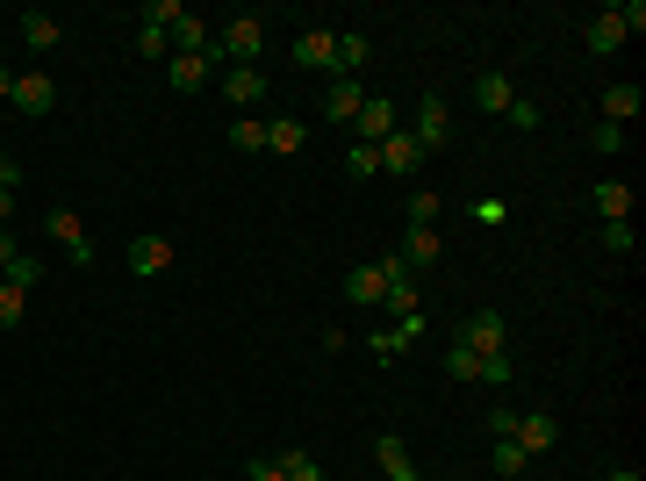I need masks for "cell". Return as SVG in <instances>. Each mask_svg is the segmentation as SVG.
<instances>
[{
  "instance_id": "cell-1",
  "label": "cell",
  "mask_w": 646,
  "mask_h": 481,
  "mask_svg": "<svg viewBox=\"0 0 646 481\" xmlns=\"http://www.w3.org/2000/svg\"><path fill=\"white\" fill-rule=\"evenodd\" d=\"M460 345L482 352V381H496V388L517 381V352H511V324H503V309H474V317H460Z\"/></svg>"
},
{
  "instance_id": "cell-2",
  "label": "cell",
  "mask_w": 646,
  "mask_h": 481,
  "mask_svg": "<svg viewBox=\"0 0 646 481\" xmlns=\"http://www.w3.org/2000/svg\"><path fill=\"white\" fill-rule=\"evenodd\" d=\"M639 29H646V0H610V8H596V14H589L582 43H589L596 58H610L625 37H639Z\"/></svg>"
},
{
  "instance_id": "cell-3",
  "label": "cell",
  "mask_w": 646,
  "mask_h": 481,
  "mask_svg": "<svg viewBox=\"0 0 646 481\" xmlns=\"http://www.w3.org/2000/svg\"><path fill=\"white\" fill-rule=\"evenodd\" d=\"M259 51H266V14H230L215 29V58L223 65H259Z\"/></svg>"
},
{
  "instance_id": "cell-4",
  "label": "cell",
  "mask_w": 646,
  "mask_h": 481,
  "mask_svg": "<svg viewBox=\"0 0 646 481\" xmlns=\"http://www.w3.org/2000/svg\"><path fill=\"white\" fill-rule=\"evenodd\" d=\"M43 231H51V245L65 252L72 266H94V237H87L80 208H51V216H43Z\"/></svg>"
},
{
  "instance_id": "cell-5",
  "label": "cell",
  "mask_w": 646,
  "mask_h": 481,
  "mask_svg": "<svg viewBox=\"0 0 646 481\" xmlns=\"http://www.w3.org/2000/svg\"><path fill=\"white\" fill-rule=\"evenodd\" d=\"M410 137H417V152L431 158V152H445V144H453V109H445L438 94H424L417 101V130H410Z\"/></svg>"
},
{
  "instance_id": "cell-6",
  "label": "cell",
  "mask_w": 646,
  "mask_h": 481,
  "mask_svg": "<svg viewBox=\"0 0 646 481\" xmlns=\"http://www.w3.org/2000/svg\"><path fill=\"white\" fill-rule=\"evenodd\" d=\"M165 72H173V94H202L215 72H223V58H215V43H209L202 58H194V51H173V65H165Z\"/></svg>"
},
{
  "instance_id": "cell-7",
  "label": "cell",
  "mask_w": 646,
  "mask_h": 481,
  "mask_svg": "<svg viewBox=\"0 0 646 481\" xmlns=\"http://www.w3.org/2000/svg\"><path fill=\"white\" fill-rule=\"evenodd\" d=\"M14 109H22V115H51L58 109V80H51V72H14Z\"/></svg>"
},
{
  "instance_id": "cell-8",
  "label": "cell",
  "mask_w": 646,
  "mask_h": 481,
  "mask_svg": "<svg viewBox=\"0 0 646 481\" xmlns=\"http://www.w3.org/2000/svg\"><path fill=\"white\" fill-rule=\"evenodd\" d=\"M395 101H381V94H366V109H360V123H352V144H388L395 137Z\"/></svg>"
},
{
  "instance_id": "cell-9",
  "label": "cell",
  "mask_w": 646,
  "mask_h": 481,
  "mask_svg": "<svg viewBox=\"0 0 646 481\" xmlns=\"http://www.w3.org/2000/svg\"><path fill=\"white\" fill-rule=\"evenodd\" d=\"M295 65L302 72H331V80H337V37H331V29H302V37H295Z\"/></svg>"
},
{
  "instance_id": "cell-10",
  "label": "cell",
  "mask_w": 646,
  "mask_h": 481,
  "mask_svg": "<svg viewBox=\"0 0 646 481\" xmlns=\"http://www.w3.org/2000/svg\"><path fill=\"white\" fill-rule=\"evenodd\" d=\"M553 439H561V424H553L546 410H525L511 424V446H525V460H538V453H553Z\"/></svg>"
},
{
  "instance_id": "cell-11",
  "label": "cell",
  "mask_w": 646,
  "mask_h": 481,
  "mask_svg": "<svg viewBox=\"0 0 646 481\" xmlns=\"http://www.w3.org/2000/svg\"><path fill=\"white\" fill-rule=\"evenodd\" d=\"M215 86H223L230 109H252V101L266 94V72H259V65H223V72H215Z\"/></svg>"
},
{
  "instance_id": "cell-12",
  "label": "cell",
  "mask_w": 646,
  "mask_h": 481,
  "mask_svg": "<svg viewBox=\"0 0 646 481\" xmlns=\"http://www.w3.org/2000/svg\"><path fill=\"white\" fill-rule=\"evenodd\" d=\"M381 152V173H395V180H417L424 173V152H417V137H410V130H395L388 144H374Z\"/></svg>"
},
{
  "instance_id": "cell-13",
  "label": "cell",
  "mask_w": 646,
  "mask_h": 481,
  "mask_svg": "<svg viewBox=\"0 0 646 481\" xmlns=\"http://www.w3.org/2000/svg\"><path fill=\"white\" fill-rule=\"evenodd\" d=\"M360 109H366V86H360V80H331V94H323V115H331L337 130H352V123H360Z\"/></svg>"
},
{
  "instance_id": "cell-14",
  "label": "cell",
  "mask_w": 646,
  "mask_h": 481,
  "mask_svg": "<svg viewBox=\"0 0 646 481\" xmlns=\"http://www.w3.org/2000/svg\"><path fill=\"white\" fill-rule=\"evenodd\" d=\"M165 266H173V245H165L159 231H144V237H130V274H165Z\"/></svg>"
},
{
  "instance_id": "cell-15",
  "label": "cell",
  "mask_w": 646,
  "mask_h": 481,
  "mask_svg": "<svg viewBox=\"0 0 646 481\" xmlns=\"http://www.w3.org/2000/svg\"><path fill=\"white\" fill-rule=\"evenodd\" d=\"M165 43H173V51H194V58H202L209 43H215V29L202 22V14H188V8H180V14H173V29H165Z\"/></svg>"
},
{
  "instance_id": "cell-16",
  "label": "cell",
  "mask_w": 646,
  "mask_h": 481,
  "mask_svg": "<svg viewBox=\"0 0 646 481\" xmlns=\"http://www.w3.org/2000/svg\"><path fill=\"white\" fill-rule=\"evenodd\" d=\"M511 101H517V86L503 80V72H474V109H488V115H511Z\"/></svg>"
},
{
  "instance_id": "cell-17",
  "label": "cell",
  "mask_w": 646,
  "mask_h": 481,
  "mask_svg": "<svg viewBox=\"0 0 646 481\" xmlns=\"http://www.w3.org/2000/svg\"><path fill=\"white\" fill-rule=\"evenodd\" d=\"M381 295H388V288H381L374 259H366V266H352V274H345V303H352V309H381Z\"/></svg>"
},
{
  "instance_id": "cell-18",
  "label": "cell",
  "mask_w": 646,
  "mask_h": 481,
  "mask_svg": "<svg viewBox=\"0 0 646 481\" xmlns=\"http://www.w3.org/2000/svg\"><path fill=\"white\" fill-rule=\"evenodd\" d=\"M374 460H381V474H388V481H417V460H410L403 439H374Z\"/></svg>"
},
{
  "instance_id": "cell-19",
  "label": "cell",
  "mask_w": 646,
  "mask_h": 481,
  "mask_svg": "<svg viewBox=\"0 0 646 481\" xmlns=\"http://www.w3.org/2000/svg\"><path fill=\"white\" fill-rule=\"evenodd\" d=\"M22 43H29V51H58V14H43V8H29L22 14Z\"/></svg>"
},
{
  "instance_id": "cell-20",
  "label": "cell",
  "mask_w": 646,
  "mask_h": 481,
  "mask_svg": "<svg viewBox=\"0 0 646 481\" xmlns=\"http://www.w3.org/2000/svg\"><path fill=\"white\" fill-rule=\"evenodd\" d=\"M596 208H604V223H633V187H625V180H604V187H596Z\"/></svg>"
},
{
  "instance_id": "cell-21",
  "label": "cell",
  "mask_w": 646,
  "mask_h": 481,
  "mask_svg": "<svg viewBox=\"0 0 646 481\" xmlns=\"http://www.w3.org/2000/svg\"><path fill=\"white\" fill-rule=\"evenodd\" d=\"M604 123H618V130L639 123V86H610V94H604Z\"/></svg>"
},
{
  "instance_id": "cell-22",
  "label": "cell",
  "mask_w": 646,
  "mask_h": 481,
  "mask_svg": "<svg viewBox=\"0 0 646 481\" xmlns=\"http://www.w3.org/2000/svg\"><path fill=\"white\" fill-rule=\"evenodd\" d=\"M403 259H410V274L438 259V231H431V223H410V237H403Z\"/></svg>"
},
{
  "instance_id": "cell-23",
  "label": "cell",
  "mask_w": 646,
  "mask_h": 481,
  "mask_svg": "<svg viewBox=\"0 0 646 481\" xmlns=\"http://www.w3.org/2000/svg\"><path fill=\"white\" fill-rule=\"evenodd\" d=\"M273 468H281L287 481H331V474H323V460H316V453H302V446H287V453L273 460Z\"/></svg>"
},
{
  "instance_id": "cell-24",
  "label": "cell",
  "mask_w": 646,
  "mask_h": 481,
  "mask_svg": "<svg viewBox=\"0 0 646 481\" xmlns=\"http://www.w3.org/2000/svg\"><path fill=\"white\" fill-rule=\"evenodd\" d=\"M410 345H417V317H410V324H381V330H374V352H381V359L410 352Z\"/></svg>"
},
{
  "instance_id": "cell-25",
  "label": "cell",
  "mask_w": 646,
  "mask_h": 481,
  "mask_svg": "<svg viewBox=\"0 0 646 481\" xmlns=\"http://www.w3.org/2000/svg\"><path fill=\"white\" fill-rule=\"evenodd\" d=\"M366 58H374V43H366V37H352V29H345V37H337V80H352V72L366 65Z\"/></svg>"
},
{
  "instance_id": "cell-26",
  "label": "cell",
  "mask_w": 646,
  "mask_h": 481,
  "mask_svg": "<svg viewBox=\"0 0 646 481\" xmlns=\"http://www.w3.org/2000/svg\"><path fill=\"white\" fill-rule=\"evenodd\" d=\"M0 280H8V288H22V295H29V288H37V280H43V259H29V252H14V259L0 266Z\"/></svg>"
},
{
  "instance_id": "cell-27",
  "label": "cell",
  "mask_w": 646,
  "mask_h": 481,
  "mask_svg": "<svg viewBox=\"0 0 646 481\" xmlns=\"http://www.w3.org/2000/svg\"><path fill=\"white\" fill-rule=\"evenodd\" d=\"M266 152L295 158V152H302V123H287V115H281V123H266Z\"/></svg>"
},
{
  "instance_id": "cell-28",
  "label": "cell",
  "mask_w": 646,
  "mask_h": 481,
  "mask_svg": "<svg viewBox=\"0 0 646 481\" xmlns=\"http://www.w3.org/2000/svg\"><path fill=\"white\" fill-rule=\"evenodd\" d=\"M230 144H238V152H266V123H259V115H238V123H230Z\"/></svg>"
},
{
  "instance_id": "cell-29",
  "label": "cell",
  "mask_w": 646,
  "mask_h": 481,
  "mask_svg": "<svg viewBox=\"0 0 646 481\" xmlns=\"http://www.w3.org/2000/svg\"><path fill=\"white\" fill-rule=\"evenodd\" d=\"M445 373H453V381H482V352H467V345L453 338V352H445Z\"/></svg>"
},
{
  "instance_id": "cell-30",
  "label": "cell",
  "mask_w": 646,
  "mask_h": 481,
  "mask_svg": "<svg viewBox=\"0 0 646 481\" xmlns=\"http://www.w3.org/2000/svg\"><path fill=\"white\" fill-rule=\"evenodd\" d=\"M532 460H525V446H511V439H496V481H517Z\"/></svg>"
},
{
  "instance_id": "cell-31",
  "label": "cell",
  "mask_w": 646,
  "mask_h": 481,
  "mask_svg": "<svg viewBox=\"0 0 646 481\" xmlns=\"http://www.w3.org/2000/svg\"><path fill=\"white\" fill-rule=\"evenodd\" d=\"M22 317H29V295H22V288H8V280H0V330H14Z\"/></svg>"
},
{
  "instance_id": "cell-32",
  "label": "cell",
  "mask_w": 646,
  "mask_h": 481,
  "mask_svg": "<svg viewBox=\"0 0 646 481\" xmlns=\"http://www.w3.org/2000/svg\"><path fill=\"white\" fill-rule=\"evenodd\" d=\"M345 173L352 180H374L381 173V152H374V144H352V152H345Z\"/></svg>"
},
{
  "instance_id": "cell-33",
  "label": "cell",
  "mask_w": 646,
  "mask_h": 481,
  "mask_svg": "<svg viewBox=\"0 0 646 481\" xmlns=\"http://www.w3.org/2000/svg\"><path fill=\"white\" fill-rule=\"evenodd\" d=\"M589 144H596V152H625V144H633V130H618V123H596V130H589Z\"/></svg>"
},
{
  "instance_id": "cell-34",
  "label": "cell",
  "mask_w": 646,
  "mask_h": 481,
  "mask_svg": "<svg viewBox=\"0 0 646 481\" xmlns=\"http://www.w3.org/2000/svg\"><path fill=\"white\" fill-rule=\"evenodd\" d=\"M173 14H180V0H144V29H173Z\"/></svg>"
},
{
  "instance_id": "cell-35",
  "label": "cell",
  "mask_w": 646,
  "mask_h": 481,
  "mask_svg": "<svg viewBox=\"0 0 646 481\" xmlns=\"http://www.w3.org/2000/svg\"><path fill=\"white\" fill-rule=\"evenodd\" d=\"M137 58H165V29H144V22H137Z\"/></svg>"
},
{
  "instance_id": "cell-36",
  "label": "cell",
  "mask_w": 646,
  "mask_h": 481,
  "mask_svg": "<svg viewBox=\"0 0 646 481\" xmlns=\"http://www.w3.org/2000/svg\"><path fill=\"white\" fill-rule=\"evenodd\" d=\"M410 223H438V194H410Z\"/></svg>"
},
{
  "instance_id": "cell-37",
  "label": "cell",
  "mask_w": 646,
  "mask_h": 481,
  "mask_svg": "<svg viewBox=\"0 0 646 481\" xmlns=\"http://www.w3.org/2000/svg\"><path fill=\"white\" fill-rule=\"evenodd\" d=\"M604 245L610 252H633V223H604Z\"/></svg>"
},
{
  "instance_id": "cell-38",
  "label": "cell",
  "mask_w": 646,
  "mask_h": 481,
  "mask_svg": "<svg viewBox=\"0 0 646 481\" xmlns=\"http://www.w3.org/2000/svg\"><path fill=\"white\" fill-rule=\"evenodd\" d=\"M14 187H22V165H14L8 152H0V194H8V202H14Z\"/></svg>"
},
{
  "instance_id": "cell-39",
  "label": "cell",
  "mask_w": 646,
  "mask_h": 481,
  "mask_svg": "<svg viewBox=\"0 0 646 481\" xmlns=\"http://www.w3.org/2000/svg\"><path fill=\"white\" fill-rule=\"evenodd\" d=\"M244 481H287V474L273 468V460H252V468H244Z\"/></svg>"
},
{
  "instance_id": "cell-40",
  "label": "cell",
  "mask_w": 646,
  "mask_h": 481,
  "mask_svg": "<svg viewBox=\"0 0 646 481\" xmlns=\"http://www.w3.org/2000/svg\"><path fill=\"white\" fill-rule=\"evenodd\" d=\"M14 252H22V245H14V237H8V231H0V266H8V259H14Z\"/></svg>"
},
{
  "instance_id": "cell-41",
  "label": "cell",
  "mask_w": 646,
  "mask_h": 481,
  "mask_svg": "<svg viewBox=\"0 0 646 481\" xmlns=\"http://www.w3.org/2000/svg\"><path fill=\"white\" fill-rule=\"evenodd\" d=\"M8 94H14V72H8V65H0V101H8Z\"/></svg>"
},
{
  "instance_id": "cell-42",
  "label": "cell",
  "mask_w": 646,
  "mask_h": 481,
  "mask_svg": "<svg viewBox=\"0 0 646 481\" xmlns=\"http://www.w3.org/2000/svg\"><path fill=\"white\" fill-rule=\"evenodd\" d=\"M604 481H646V474L639 468H618V474H604Z\"/></svg>"
}]
</instances>
